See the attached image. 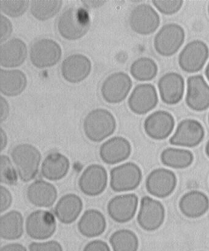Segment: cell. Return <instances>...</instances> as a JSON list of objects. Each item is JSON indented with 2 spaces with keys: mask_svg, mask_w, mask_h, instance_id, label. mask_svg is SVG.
Masks as SVG:
<instances>
[{
  "mask_svg": "<svg viewBox=\"0 0 209 251\" xmlns=\"http://www.w3.org/2000/svg\"></svg>",
  "mask_w": 209,
  "mask_h": 251,
  "instance_id": "cell-49",
  "label": "cell"
},
{
  "mask_svg": "<svg viewBox=\"0 0 209 251\" xmlns=\"http://www.w3.org/2000/svg\"><path fill=\"white\" fill-rule=\"evenodd\" d=\"M1 170V183L7 186L16 185L18 182L19 175L17 169L7 155L2 154L0 157Z\"/></svg>",
  "mask_w": 209,
  "mask_h": 251,
  "instance_id": "cell-34",
  "label": "cell"
},
{
  "mask_svg": "<svg viewBox=\"0 0 209 251\" xmlns=\"http://www.w3.org/2000/svg\"><path fill=\"white\" fill-rule=\"evenodd\" d=\"M62 5L63 1L58 0H35L31 2L30 11L34 18L39 21H46L55 16L60 12Z\"/></svg>",
  "mask_w": 209,
  "mask_h": 251,
  "instance_id": "cell-33",
  "label": "cell"
},
{
  "mask_svg": "<svg viewBox=\"0 0 209 251\" xmlns=\"http://www.w3.org/2000/svg\"><path fill=\"white\" fill-rule=\"evenodd\" d=\"M129 106L134 114L142 115L152 111L158 103L156 87L150 83L139 84L134 88L129 99Z\"/></svg>",
  "mask_w": 209,
  "mask_h": 251,
  "instance_id": "cell-16",
  "label": "cell"
},
{
  "mask_svg": "<svg viewBox=\"0 0 209 251\" xmlns=\"http://www.w3.org/2000/svg\"><path fill=\"white\" fill-rule=\"evenodd\" d=\"M0 137H1V150L3 151L6 149L7 145V136L6 132L4 131L2 128L0 129Z\"/></svg>",
  "mask_w": 209,
  "mask_h": 251,
  "instance_id": "cell-44",
  "label": "cell"
},
{
  "mask_svg": "<svg viewBox=\"0 0 209 251\" xmlns=\"http://www.w3.org/2000/svg\"><path fill=\"white\" fill-rule=\"evenodd\" d=\"M205 75L206 77H207L208 78V80L209 81V62L208 63L207 67H206V68Z\"/></svg>",
  "mask_w": 209,
  "mask_h": 251,
  "instance_id": "cell-45",
  "label": "cell"
},
{
  "mask_svg": "<svg viewBox=\"0 0 209 251\" xmlns=\"http://www.w3.org/2000/svg\"><path fill=\"white\" fill-rule=\"evenodd\" d=\"M92 62L83 54H73L68 56L61 64V72L64 79L71 83L84 80L92 71Z\"/></svg>",
  "mask_w": 209,
  "mask_h": 251,
  "instance_id": "cell-17",
  "label": "cell"
},
{
  "mask_svg": "<svg viewBox=\"0 0 209 251\" xmlns=\"http://www.w3.org/2000/svg\"><path fill=\"white\" fill-rule=\"evenodd\" d=\"M175 119L173 115L164 110H158L147 117L144 124L146 134L151 139L162 140L167 139L173 132Z\"/></svg>",
  "mask_w": 209,
  "mask_h": 251,
  "instance_id": "cell-18",
  "label": "cell"
},
{
  "mask_svg": "<svg viewBox=\"0 0 209 251\" xmlns=\"http://www.w3.org/2000/svg\"><path fill=\"white\" fill-rule=\"evenodd\" d=\"M205 151L206 154H207V156L209 158V140L207 144H206Z\"/></svg>",
  "mask_w": 209,
  "mask_h": 251,
  "instance_id": "cell-46",
  "label": "cell"
},
{
  "mask_svg": "<svg viewBox=\"0 0 209 251\" xmlns=\"http://www.w3.org/2000/svg\"><path fill=\"white\" fill-rule=\"evenodd\" d=\"M28 56L26 44L19 38H12L0 46V65L4 68L22 66Z\"/></svg>",
  "mask_w": 209,
  "mask_h": 251,
  "instance_id": "cell-23",
  "label": "cell"
},
{
  "mask_svg": "<svg viewBox=\"0 0 209 251\" xmlns=\"http://www.w3.org/2000/svg\"><path fill=\"white\" fill-rule=\"evenodd\" d=\"M29 1L27 0H1L0 1V9L2 13L12 18H17L26 13L28 10Z\"/></svg>",
  "mask_w": 209,
  "mask_h": 251,
  "instance_id": "cell-35",
  "label": "cell"
},
{
  "mask_svg": "<svg viewBox=\"0 0 209 251\" xmlns=\"http://www.w3.org/2000/svg\"><path fill=\"white\" fill-rule=\"evenodd\" d=\"M131 78L127 73L112 74L103 82L101 93L103 100L109 104H116L124 101L131 90Z\"/></svg>",
  "mask_w": 209,
  "mask_h": 251,
  "instance_id": "cell-9",
  "label": "cell"
},
{
  "mask_svg": "<svg viewBox=\"0 0 209 251\" xmlns=\"http://www.w3.org/2000/svg\"><path fill=\"white\" fill-rule=\"evenodd\" d=\"M158 65L156 61L148 57L137 59L130 67V73L132 77L140 82L153 80L158 74Z\"/></svg>",
  "mask_w": 209,
  "mask_h": 251,
  "instance_id": "cell-32",
  "label": "cell"
},
{
  "mask_svg": "<svg viewBox=\"0 0 209 251\" xmlns=\"http://www.w3.org/2000/svg\"><path fill=\"white\" fill-rule=\"evenodd\" d=\"M186 104L196 112L205 111L209 108V85L201 75L190 76L187 80Z\"/></svg>",
  "mask_w": 209,
  "mask_h": 251,
  "instance_id": "cell-19",
  "label": "cell"
},
{
  "mask_svg": "<svg viewBox=\"0 0 209 251\" xmlns=\"http://www.w3.org/2000/svg\"><path fill=\"white\" fill-rule=\"evenodd\" d=\"M27 235L32 239L45 240L55 233L56 222L55 216L50 211L39 210L29 214L26 221Z\"/></svg>",
  "mask_w": 209,
  "mask_h": 251,
  "instance_id": "cell-7",
  "label": "cell"
},
{
  "mask_svg": "<svg viewBox=\"0 0 209 251\" xmlns=\"http://www.w3.org/2000/svg\"><path fill=\"white\" fill-rule=\"evenodd\" d=\"M83 210V201L75 194H65L56 203L54 213L57 220L64 225H71L78 220Z\"/></svg>",
  "mask_w": 209,
  "mask_h": 251,
  "instance_id": "cell-25",
  "label": "cell"
},
{
  "mask_svg": "<svg viewBox=\"0 0 209 251\" xmlns=\"http://www.w3.org/2000/svg\"><path fill=\"white\" fill-rule=\"evenodd\" d=\"M209 56V49L205 42L195 40L186 44L179 56V65L188 73L200 71L206 65Z\"/></svg>",
  "mask_w": 209,
  "mask_h": 251,
  "instance_id": "cell-10",
  "label": "cell"
},
{
  "mask_svg": "<svg viewBox=\"0 0 209 251\" xmlns=\"http://www.w3.org/2000/svg\"><path fill=\"white\" fill-rule=\"evenodd\" d=\"M83 251H110L109 245L104 241L93 240L85 245Z\"/></svg>",
  "mask_w": 209,
  "mask_h": 251,
  "instance_id": "cell-40",
  "label": "cell"
},
{
  "mask_svg": "<svg viewBox=\"0 0 209 251\" xmlns=\"http://www.w3.org/2000/svg\"><path fill=\"white\" fill-rule=\"evenodd\" d=\"M160 159L164 166L176 169L188 168L194 161V154L190 150L168 148L162 151Z\"/></svg>",
  "mask_w": 209,
  "mask_h": 251,
  "instance_id": "cell-30",
  "label": "cell"
},
{
  "mask_svg": "<svg viewBox=\"0 0 209 251\" xmlns=\"http://www.w3.org/2000/svg\"><path fill=\"white\" fill-rule=\"evenodd\" d=\"M62 49L53 39L44 38L34 43L29 50V58L34 67L44 69L53 67L61 60Z\"/></svg>",
  "mask_w": 209,
  "mask_h": 251,
  "instance_id": "cell-6",
  "label": "cell"
},
{
  "mask_svg": "<svg viewBox=\"0 0 209 251\" xmlns=\"http://www.w3.org/2000/svg\"><path fill=\"white\" fill-rule=\"evenodd\" d=\"M178 184V178L174 172L167 169L154 170L147 176L146 188L151 195L156 198H168L174 193Z\"/></svg>",
  "mask_w": 209,
  "mask_h": 251,
  "instance_id": "cell-13",
  "label": "cell"
},
{
  "mask_svg": "<svg viewBox=\"0 0 209 251\" xmlns=\"http://www.w3.org/2000/svg\"><path fill=\"white\" fill-rule=\"evenodd\" d=\"M181 213L188 218H198L205 215L209 209V199L200 191H191L184 194L179 202Z\"/></svg>",
  "mask_w": 209,
  "mask_h": 251,
  "instance_id": "cell-24",
  "label": "cell"
},
{
  "mask_svg": "<svg viewBox=\"0 0 209 251\" xmlns=\"http://www.w3.org/2000/svg\"><path fill=\"white\" fill-rule=\"evenodd\" d=\"M205 136V128L200 122L185 119L179 123L169 143L175 146L193 148L200 145Z\"/></svg>",
  "mask_w": 209,
  "mask_h": 251,
  "instance_id": "cell-12",
  "label": "cell"
},
{
  "mask_svg": "<svg viewBox=\"0 0 209 251\" xmlns=\"http://www.w3.org/2000/svg\"><path fill=\"white\" fill-rule=\"evenodd\" d=\"M106 227L105 216L101 211L95 209L85 211L78 224V230L80 234L90 238L102 235Z\"/></svg>",
  "mask_w": 209,
  "mask_h": 251,
  "instance_id": "cell-27",
  "label": "cell"
},
{
  "mask_svg": "<svg viewBox=\"0 0 209 251\" xmlns=\"http://www.w3.org/2000/svg\"><path fill=\"white\" fill-rule=\"evenodd\" d=\"M158 87L162 101L167 105H176L183 99L185 81L179 74L168 73L159 80Z\"/></svg>",
  "mask_w": 209,
  "mask_h": 251,
  "instance_id": "cell-20",
  "label": "cell"
},
{
  "mask_svg": "<svg viewBox=\"0 0 209 251\" xmlns=\"http://www.w3.org/2000/svg\"><path fill=\"white\" fill-rule=\"evenodd\" d=\"M11 158L22 181L27 183L33 180L38 175L41 153L34 145L29 144L16 145L12 150Z\"/></svg>",
  "mask_w": 209,
  "mask_h": 251,
  "instance_id": "cell-2",
  "label": "cell"
},
{
  "mask_svg": "<svg viewBox=\"0 0 209 251\" xmlns=\"http://www.w3.org/2000/svg\"><path fill=\"white\" fill-rule=\"evenodd\" d=\"M113 251H137L139 242L136 233L129 229H120L113 233L109 238Z\"/></svg>",
  "mask_w": 209,
  "mask_h": 251,
  "instance_id": "cell-31",
  "label": "cell"
},
{
  "mask_svg": "<svg viewBox=\"0 0 209 251\" xmlns=\"http://www.w3.org/2000/svg\"><path fill=\"white\" fill-rule=\"evenodd\" d=\"M90 25V17L87 10L78 7H70L63 12L57 24L61 37L71 41L85 36L89 31Z\"/></svg>",
  "mask_w": 209,
  "mask_h": 251,
  "instance_id": "cell-1",
  "label": "cell"
},
{
  "mask_svg": "<svg viewBox=\"0 0 209 251\" xmlns=\"http://www.w3.org/2000/svg\"><path fill=\"white\" fill-rule=\"evenodd\" d=\"M86 137L93 142H101L114 134L117 122L109 110L97 109L88 113L83 121Z\"/></svg>",
  "mask_w": 209,
  "mask_h": 251,
  "instance_id": "cell-3",
  "label": "cell"
},
{
  "mask_svg": "<svg viewBox=\"0 0 209 251\" xmlns=\"http://www.w3.org/2000/svg\"><path fill=\"white\" fill-rule=\"evenodd\" d=\"M0 251H28L24 245L20 243H10L3 246Z\"/></svg>",
  "mask_w": 209,
  "mask_h": 251,
  "instance_id": "cell-42",
  "label": "cell"
},
{
  "mask_svg": "<svg viewBox=\"0 0 209 251\" xmlns=\"http://www.w3.org/2000/svg\"><path fill=\"white\" fill-rule=\"evenodd\" d=\"M139 198L136 194H126L114 197L107 203L109 217L117 223H127L134 218L138 207Z\"/></svg>",
  "mask_w": 209,
  "mask_h": 251,
  "instance_id": "cell-15",
  "label": "cell"
},
{
  "mask_svg": "<svg viewBox=\"0 0 209 251\" xmlns=\"http://www.w3.org/2000/svg\"><path fill=\"white\" fill-rule=\"evenodd\" d=\"M208 122H209V116H208Z\"/></svg>",
  "mask_w": 209,
  "mask_h": 251,
  "instance_id": "cell-48",
  "label": "cell"
},
{
  "mask_svg": "<svg viewBox=\"0 0 209 251\" xmlns=\"http://www.w3.org/2000/svg\"><path fill=\"white\" fill-rule=\"evenodd\" d=\"M152 3L161 13L165 15H173L180 11L183 4V1H161L154 0Z\"/></svg>",
  "mask_w": 209,
  "mask_h": 251,
  "instance_id": "cell-36",
  "label": "cell"
},
{
  "mask_svg": "<svg viewBox=\"0 0 209 251\" xmlns=\"http://www.w3.org/2000/svg\"><path fill=\"white\" fill-rule=\"evenodd\" d=\"M24 232V219L17 210L8 211L0 218V235L5 240L19 239Z\"/></svg>",
  "mask_w": 209,
  "mask_h": 251,
  "instance_id": "cell-29",
  "label": "cell"
},
{
  "mask_svg": "<svg viewBox=\"0 0 209 251\" xmlns=\"http://www.w3.org/2000/svg\"><path fill=\"white\" fill-rule=\"evenodd\" d=\"M165 216V208L161 201L149 196L142 198L137 221L142 229L147 232L158 230L163 225Z\"/></svg>",
  "mask_w": 209,
  "mask_h": 251,
  "instance_id": "cell-8",
  "label": "cell"
},
{
  "mask_svg": "<svg viewBox=\"0 0 209 251\" xmlns=\"http://www.w3.org/2000/svg\"><path fill=\"white\" fill-rule=\"evenodd\" d=\"M29 251H63L62 246L57 241L33 242L29 245Z\"/></svg>",
  "mask_w": 209,
  "mask_h": 251,
  "instance_id": "cell-37",
  "label": "cell"
},
{
  "mask_svg": "<svg viewBox=\"0 0 209 251\" xmlns=\"http://www.w3.org/2000/svg\"><path fill=\"white\" fill-rule=\"evenodd\" d=\"M132 152V147L129 140L121 136L110 138L102 145L100 156L104 163L115 165L126 161Z\"/></svg>",
  "mask_w": 209,
  "mask_h": 251,
  "instance_id": "cell-21",
  "label": "cell"
},
{
  "mask_svg": "<svg viewBox=\"0 0 209 251\" xmlns=\"http://www.w3.org/2000/svg\"><path fill=\"white\" fill-rule=\"evenodd\" d=\"M70 161L65 155L58 152H52L46 157L41 165V175L49 181L61 180L67 176Z\"/></svg>",
  "mask_w": 209,
  "mask_h": 251,
  "instance_id": "cell-26",
  "label": "cell"
},
{
  "mask_svg": "<svg viewBox=\"0 0 209 251\" xmlns=\"http://www.w3.org/2000/svg\"><path fill=\"white\" fill-rule=\"evenodd\" d=\"M160 25V17L153 7L148 4L137 5L130 16V25L132 31L141 35L154 33Z\"/></svg>",
  "mask_w": 209,
  "mask_h": 251,
  "instance_id": "cell-11",
  "label": "cell"
},
{
  "mask_svg": "<svg viewBox=\"0 0 209 251\" xmlns=\"http://www.w3.org/2000/svg\"><path fill=\"white\" fill-rule=\"evenodd\" d=\"M27 199L36 207L49 208L55 203L58 198V191L55 186L49 181L38 179L28 187Z\"/></svg>",
  "mask_w": 209,
  "mask_h": 251,
  "instance_id": "cell-22",
  "label": "cell"
},
{
  "mask_svg": "<svg viewBox=\"0 0 209 251\" xmlns=\"http://www.w3.org/2000/svg\"><path fill=\"white\" fill-rule=\"evenodd\" d=\"M1 195V213L9 210L12 203V196L9 189L4 186H1L0 188Z\"/></svg>",
  "mask_w": 209,
  "mask_h": 251,
  "instance_id": "cell-39",
  "label": "cell"
},
{
  "mask_svg": "<svg viewBox=\"0 0 209 251\" xmlns=\"http://www.w3.org/2000/svg\"><path fill=\"white\" fill-rule=\"evenodd\" d=\"M108 176L106 170L99 164H92L84 170L78 179L80 190L89 197L101 195L106 189Z\"/></svg>",
  "mask_w": 209,
  "mask_h": 251,
  "instance_id": "cell-14",
  "label": "cell"
},
{
  "mask_svg": "<svg viewBox=\"0 0 209 251\" xmlns=\"http://www.w3.org/2000/svg\"><path fill=\"white\" fill-rule=\"evenodd\" d=\"M208 13L209 14V5H208Z\"/></svg>",
  "mask_w": 209,
  "mask_h": 251,
  "instance_id": "cell-47",
  "label": "cell"
},
{
  "mask_svg": "<svg viewBox=\"0 0 209 251\" xmlns=\"http://www.w3.org/2000/svg\"><path fill=\"white\" fill-rule=\"evenodd\" d=\"M13 32V26L11 21L7 17L1 15L0 18V43L7 41Z\"/></svg>",
  "mask_w": 209,
  "mask_h": 251,
  "instance_id": "cell-38",
  "label": "cell"
},
{
  "mask_svg": "<svg viewBox=\"0 0 209 251\" xmlns=\"http://www.w3.org/2000/svg\"><path fill=\"white\" fill-rule=\"evenodd\" d=\"M82 3L87 8H98L104 5L106 1H82Z\"/></svg>",
  "mask_w": 209,
  "mask_h": 251,
  "instance_id": "cell-43",
  "label": "cell"
},
{
  "mask_svg": "<svg viewBox=\"0 0 209 251\" xmlns=\"http://www.w3.org/2000/svg\"><path fill=\"white\" fill-rule=\"evenodd\" d=\"M10 108L8 102L4 98H0V122L3 123L9 117Z\"/></svg>",
  "mask_w": 209,
  "mask_h": 251,
  "instance_id": "cell-41",
  "label": "cell"
},
{
  "mask_svg": "<svg viewBox=\"0 0 209 251\" xmlns=\"http://www.w3.org/2000/svg\"><path fill=\"white\" fill-rule=\"evenodd\" d=\"M27 86V78L24 72L19 70L0 71V92L7 97H16L21 95Z\"/></svg>",
  "mask_w": 209,
  "mask_h": 251,
  "instance_id": "cell-28",
  "label": "cell"
},
{
  "mask_svg": "<svg viewBox=\"0 0 209 251\" xmlns=\"http://www.w3.org/2000/svg\"><path fill=\"white\" fill-rule=\"evenodd\" d=\"M185 39V30L180 25L166 24L155 37L154 48L159 55L168 57L178 52Z\"/></svg>",
  "mask_w": 209,
  "mask_h": 251,
  "instance_id": "cell-5",
  "label": "cell"
},
{
  "mask_svg": "<svg viewBox=\"0 0 209 251\" xmlns=\"http://www.w3.org/2000/svg\"><path fill=\"white\" fill-rule=\"evenodd\" d=\"M142 172L138 165L126 162L114 167L110 172V186L115 193L133 191L141 183Z\"/></svg>",
  "mask_w": 209,
  "mask_h": 251,
  "instance_id": "cell-4",
  "label": "cell"
}]
</instances>
